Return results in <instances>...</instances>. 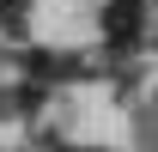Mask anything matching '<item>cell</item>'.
Segmentation results:
<instances>
[{"label": "cell", "instance_id": "1", "mask_svg": "<svg viewBox=\"0 0 158 152\" xmlns=\"http://www.w3.org/2000/svg\"><path fill=\"white\" fill-rule=\"evenodd\" d=\"M103 37H110V43H134V37H140V0H110Z\"/></svg>", "mask_w": 158, "mask_h": 152}, {"label": "cell", "instance_id": "2", "mask_svg": "<svg viewBox=\"0 0 158 152\" xmlns=\"http://www.w3.org/2000/svg\"><path fill=\"white\" fill-rule=\"evenodd\" d=\"M24 6H31V0H0V24H6V31H24Z\"/></svg>", "mask_w": 158, "mask_h": 152}]
</instances>
